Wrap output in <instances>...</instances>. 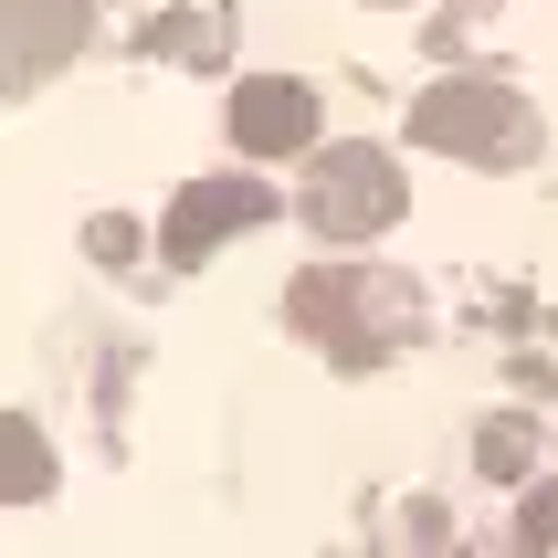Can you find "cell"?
Instances as JSON below:
<instances>
[{"label": "cell", "mask_w": 558, "mask_h": 558, "mask_svg": "<svg viewBox=\"0 0 558 558\" xmlns=\"http://www.w3.org/2000/svg\"><path fill=\"white\" fill-rule=\"evenodd\" d=\"M411 137L442 148V158H474V169H517V158H537L527 95H506L496 74H453V85L411 95Z\"/></svg>", "instance_id": "6da1fadb"}, {"label": "cell", "mask_w": 558, "mask_h": 558, "mask_svg": "<svg viewBox=\"0 0 558 558\" xmlns=\"http://www.w3.org/2000/svg\"><path fill=\"white\" fill-rule=\"evenodd\" d=\"M295 327H306L316 348H338V359H379V348L411 327V295L379 275H295Z\"/></svg>", "instance_id": "7a4b0ae2"}, {"label": "cell", "mask_w": 558, "mask_h": 558, "mask_svg": "<svg viewBox=\"0 0 558 558\" xmlns=\"http://www.w3.org/2000/svg\"><path fill=\"white\" fill-rule=\"evenodd\" d=\"M401 201H411V180H401V158H379V148H327L306 180L316 243H369V232L401 221Z\"/></svg>", "instance_id": "3957f363"}, {"label": "cell", "mask_w": 558, "mask_h": 558, "mask_svg": "<svg viewBox=\"0 0 558 558\" xmlns=\"http://www.w3.org/2000/svg\"><path fill=\"white\" fill-rule=\"evenodd\" d=\"M264 211H275V190L253 180V169H232V180H190L180 201H169V221H158V243H169V264H201L211 243L253 232Z\"/></svg>", "instance_id": "277c9868"}, {"label": "cell", "mask_w": 558, "mask_h": 558, "mask_svg": "<svg viewBox=\"0 0 558 558\" xmlns=\"http://www.w3.org/2000/svg\"><path fill=\"white\" fill-rule=\"evenodd\" d=\"M232 148L243 158H306L316 148V85H295V74H243V85H232Z\"/></svg>", "instance_id": "5b68a950"}, {"label": "cell", "mask_w": 558, "mask_h": 558, "mask_svg": "<svg viewBox=\"0 0 558 558\" xmlns=\"http://www.w3.org/2000/svg\"><path fill=\"white\" fill-rule=\"evenodd\" d=\"M95 0H0V63L11 74H53L74 43H85Z\"/></svg>", "instance_id": "8992f818"}, {"label": "cell", "mask_w": 558, "mask_h": 558, "mask_svg": "<svg viewBox=\"0 0 558 558\" xmlns=\"http://www.w3.org/2000/svg\"><path fill=\"white\" fill-rule=\"evenodd\" d=\"M43 496H53V442H43V422L0 411V506H43Z\"/></svg>", "instance_id": "52a82bcc"}, {"label": "cell", "mask_w": 558, "mask_h": 558, "mask_svg": "<svg viewBox=\"0 0 558 558\" xmlns=\"http://www.w3.org/2000/svg\"><path fill=\"white\" fill-rule=\"evenodd\" d=\"M474 453H485V474H517V464H527V433H517V422H485Z\"/></svg>", "instance_id": "ba28073f"}, {"label": "cell", "mask_w": 558, "mask_h": 558, "mask_svg": "<svg viewBox=\"0 0 558 558\" xmlns=\"http://www.w3.org/2000/svg\"><path fill=\"white\" fill-rule=\"evenodd\" d=\"M517 537H527V548H558V485H537V496H527V517H517Z\"/></svg>", "instance_id": "9c48e42d"}]
</instances>
